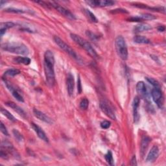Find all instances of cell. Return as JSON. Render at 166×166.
<instances>
[{
	"label": "cell",
	"mask_w": 166,
	"mask_h": 166,
	"mask_svg": "<svg viewBox=\"0 0 166 166\" xmlns=\"http://www.w3.org/2000/svg\"><path fill=\"white\" fill-rule=\"evenodd\" d=\"M86 34H87V35L91 40V41H97V39H98V37H97V35H95V34H94L93 33H91L90 31H87V33H86Z\"/></svg>",
	"instance_id": "1f68e13d"
},
{
	"label": "cell",
	"mask_w": 166,
	"mask_h": 166,
	"mask_svg": "<svg viewBox=\"0 0 166 166\" xmlns=\"http://www.w3.org/2000/svg\"><path fill=\"white\" fill-rule=\"evenodd\" d=\"M151 58L154 60V61H156V62H157V63H159V64H160V60L158 59V57L156 56H154V55H151Z\"/></svg>",
	"instance_id": "8d00e7d4"
},
{
	"label": "cell",
	"mask_w": 166,
	"mask_h": 166,
	"mask_svg": "<svg viewBox=\"0 0 166 166\" xmlns=\"http://www.w3.org/2000/svg\"><path fill=\"white\" fill-rule=\"evenodd\" d=\"M70 37L73 41L76 44L81 46L84 49L87 51V52L94 59L98 58V55H97L95 50L88 41H86L84 38H81L80 36L75 35V34H70Z\"/></svg>",
	"instance_id": "3957f363"
},
{
	"label": "cell",
	"mask_w": 166,
	"mask_h": 166,
	"mask_svg": "<svg viewBox=\"0 0 166 166\" xmlns=\"http://www.w3.org/2000/svg\"><path fill=\"white\" fill-rule=\"evenodd\" d=\"M14 26H16V24L12 21L2 22V23H1V24H0V29L7 30V29H9L14 27Z\"/></svg>",
	"instance_id": "603a6c76"
},
{
	"label": "cell",
	"mask_w": 166,
	"mask_h": 166,
	"mask_svg": "<svg viewBox=\"0 0 166 166\" xmlns=\"http://www.w3.org/2000/svg\"><path fill=\"white\" fill-rule=\"evenodd\" d=\"M158 31H160V32H163L165 31V27L163 26V25H160L158 27Z\"/></svg>",
	"instance_id": "74e56055"
},
{
	"label": "cell",
	"mask_w": 166,
	"mask_h": 166,
	"mask_svg": "<svg viewBox=\"0 0 166 166\" xmlns=\"http://www.w3.org/2000/svg\"><path fill=\"white\" fill-rule=\"evenodd\" d=\"M77 90L78 93L81 94L82 92V86H81V78L79 76L78 77V81H77Z\"/></svg>",
	"instance_id": "e575fe53"
},
{
	"label": "cell",
	"mask_w": 166,
	"mask_h": 166,
	"mask_svg": "<svg viewBox=\"0 0 166 166\" xmlns=\"http://www.w3.org/2000/svg\"><path fill=\"white\" fill-rule=\"evenodd\" d=\"M130 165H137V162H136V156H133V157L131 159V162H130Z\"/></svg>",
	"instance_id": "d590c367"
},
{
	"label": "cell",
	"mask_w": 166,
	"mask_h": 166,
	"mask_svg": "<svg viewBox=\"0 0 166 166\" xmlns=\"http://www.w3.org/2000/svg\"><path fill=\"white\" fill-rule=\"evenodd\" d=\"M133 41L136 44H151V41H149V40L144 36H135L133 38Z\"/></svg>",
	"instance_id": "ffe728a7"
},
{
	"label": "cell",
	"mask_w": 166,
	"mask_h": 166,
	"mask_svg": "<svg viewBox=\"0 0 166 166\" xmlns=\"http://www.w3.org/2000/svg\"><path fill=\"white\" fill-rule=\"evenodd\" d=\"M151 29V27L146 24H138L134 27V33H140L143 31H149Z\"/></svg>",
	"instance_id": "d6986e66"
},
{
	"label": "cell",
	"mask_w": 166,
	"mask_h": 166,
	"mask_svg": "<svg viewBox=\"0 0 166 166\" xmlns=\"http://www.w3.org/2000/svg\"><path fill=\"white\" fill-rule=\"evenodd\" d=\"M89 105V101L87 99L84 98L83 99L81 102H80V108L83 110H86L87 109Z\"/></svg>",
	"instance_id": "83f0119b"
},
{
	"label": "cell",
	"mask_w": 166,
	"mask_h": 166,
	"mask_svg": "<svg viewBox=\"0 0 166 166\" xmlns=\"http://www.w3.org/2000/svg\"><path fill=\"white\" fill-rule=\"evenodd\" d=\"M116 49L119 58L123 60H126L128 59V49L127 44L125 42L124 38L122 36H118L115 41Z\"/></svg>",
	"instance_id": "277c9868"
},
{
	"label": "cell",
	"mask_w": 166,
	"mask_h": 166,
	"mask_svg": "<svg viewBox=\"0 0 166 166\" xmlns=\"http://www.w3.org/2000/svg\"><path fill=\"white\" fill-rule=\"evenodd\" d=\"M1 112L3 114V116H5V117H7V118L9 120H10V121L13 122H16V119L7 110H5V109H4V108H1Z\"/></svg>",
	"instance_id": "d4e9b609"
},
{
	"label": "cell",
	"mask_w": 166,
	"mask_h": 166,
	"mask_svg": "<svg viewBox=\"0 0 166 166\" xmlns=\"http://www.w3.org/2000/svg\"><path fill=\"white\" fill-rule=\"evenodd\" d=\"M5 104H6V105L8 106L9 107H10V108H12V109H13L16 112L18 113L19 115H20L21 116L24 117V118L26 117V113L25 112V111L23 110L21 107H20L19 106H18L16 104H15L14 102H11V101H9V102H7Z\"/></svg>",
	"instance_id": "e0dca14e"
},
{
	"label": "cell",
	"mask_w": 166,
	"mask_h": 166,
	"mask_svg": "<svg viewBox=\"0 0 166 166\" xmlns=\"http://www.w3.org/2000/svg\"><path fill=\"white\" fill-rule=\"evenodd\" d=\"M87 3L94 7H108L115 4L113 1H107V0H100V1H88Z\"/></svg>",
	"instance_id": "4fadbf2b"
},
{
	"label": "cell",
	"mask_w": 166,
	"mask_h": 166,
	"mask_svg": "<svg viewBox=\"0 0 166 166\" xmlns=\"http://www.w3.org/2000/svg\"><path fill=\"white\" fill-rule=\"evenodd\" d=\"M13 134H14V138L17 140V141H20L21 142L22 140H23V136L22 135L19 133V132L16 130V129H14L13 130Z\"/></svg>",
	"instance_id": "f546056e"
},
{
	"label": "cell",
	"mask_w": 166,
	"mask_h": 166,
	"mask_svg": "<svg viewBox=\"0 0 166 166\" xmlns=\"http://www.w3.org/2000/svg\"><path fill=\"white\" fill-rule=\"evenodd\" d=\"M158 155H159V149L156 145H154L148 154L146 158V162H154V160H156Z\"/></svg>",
	"instance_id": "7c38bea8"
},
{
	"label": "cell",
	"mask_w": 166,
	"mask_h": 166,
	"mask_svg": "<svg viewBox=\"0 0 166 166\" xmlns=\"http://www.w3.org/2000/svg\"><path fill=\"white\" fill-rule=\"evenodd\" d=\"M100 108L101 110L103 112L106 116H107L108 118H110L111 119L115 120L116 119V115L115 113L114 112L113 110L112 109V108L110 106V105H108L106 102L105 101H101L100 102Z\"/></svg>",
	"instance_id": "ba28073f"
},
{
	"label": "cell",
	"mask_w": 166,
	"mask_h": 166,
	"mask_svg": "<svg viewBox=\"0 0 166 166\" xmlns=\"http://www.w3.org/2000/svg\"><path fill=\"white\" fill-rule=\"evenodd\" d=\"M84 12L86 13V15H87L88 17V18L90 20V21H91L92 22H95V23H97V21H97V18L95 16V15L92 13H91L90 10H89L88 9H85Z\"/></svg>",
	"instance_id": "4316f807"
},
{
	"label": "cell",
	"mask_w": 166,
	"mask_h": 166,
	"mask_svg": "<svg viewBox=\"0 0 166 166\" xmlns=\"http://www.w3.org/2000/svg\"><path fill=\"white\" fill-rule=\"evenodd\" d=\"M33 113L35 116L38 118V119L41 120V121L46 123H49V124H51L53 123L52 119H51L49 116H48L47 115H45L44 113H43L42 112L40 111L37 109H34L33 110Z\"/></svg>",
	"instance_id": "5bb4252c"
},
{
	"label": "cell",
	"mask_w": 166,
	"mask_h": 166,
	"mask_svg": "<svg viewBox=\"0 0 166 166\" xmlns=\"http://www.w3.org/2000/svg\"><path fill=\"white\" fill-rule=\"evenodd\" d=\"M111 123L108 121H103L101 123V127L103 129H107L110 127Z\"/></svg>",
	"instance_id": "d6a6232c"
},
{
	"label": "cell",
	"mask_w": 166,
	"mask_h": 166,
	"mask_svg": "<svg viewBox=\"0 0 166 166\" xmlns=\"http://www.w3.org/2000/svg\"><path fill=\"white\" fill-rule=\"evenodd\" d=\"M151 95L154 101L156 102L159 108H162L163 105V95L160 88H154L151 91Z\"/></svg>",
	"instance_id": "52a82bcc"
},
{
	"label": "cell",
	"mask_w": 166,
	"mask_h": 166,
	"mask_svg": "<svg viewBox=\"0 0 166 166\" xmlns=\"http://www.w3.org/2000/svg\"><path fill=\"white\" fill-rule=\"evenodd\" d=\"M145 79L149 83L153 86L154 88H160V84L157 81H156L155 79H154L152 78H149V77H146Z\"/></svg>",
	"instance_id": "f1b7e54d"
},
{
	"label": "cell",
	"mask_w": 166,
	"mask_h": 166,
	"mask_svg": "<svg viewBox=\"0 0 166 166\" xmlns=\"http://www.w3.org/2000/svg\"><path fill=\"white\" fill-rule=\"evenodd\" d=\"M53 39H54V41L56 43V44L57 45H59V48L65 51L66 53H68L70 56H71L72 58H73L77 61L79 62L80 60H81V59L79 58L78 55L75 53V51H74L73 49H71L70 45H68L67 44H66L64 41H63L60 37L55 36V37H54Z\"/></svg>",
	"instance_id": "8992f818"
},
{
	"label": "cell",
	"mask_w": 166,
	"mask_h": 166,
	"mask_svg": "<svg viewBox=\"0 0 166 166\" xmlns=\"http://www.w3.org/2000/svg\"><path fill=\"white\" fill-rule=\"evenodd\" d=\"M0 130H1L2 133L3 134H5V136H8L9 135L7 128L5 127V126L4 125V124L2 122H1V125H0Z\"/></svg>",
	"instance_id": "836d02e7"
},
{
	"label": "cell",
	"mask_w": 166,
	"mask_h": 166,
	"mask_svg": "<svg viewBox=\"0 0 166 166\" xmlns=\"http://www.w3.org/2000/svg\"><path fill=\"white\" fill-rule=\"evenodd\" d=\"M150 141H151L150 138H149V137L147 136H144V138H142L141 142V148H140L141 149L140 153L142 156H144V155L145 154V152H146V150L148 147Z\"/></svg>",
	"instance_id": "ac0fdd59"
},
{
	"label": "cell",
	"mask_w": 166,
	"mask_h": 166,
	"mask_svg": "<svg viewBox=\"0 0 166 166\" xmlns=\"http://www.w3.org/2000/svg\"><path fill=\"white\" fill-rule=\"evenodd\" d=\"M55 57L51 51L48 50L44 53V69L46 82L49 87H53L55 84V74L54 70Z\"/></svg>",
	"instance_id": "6da1fadb"
},
{
	"label": "cell",
	"mask_w": 166,
	"mask_h": 166,
	"mask_svg": "<svg viewBox=\"0 0 166 166\" xmlns=\"http://www.w3.org/2000/svg\"><path fill=\"white\" fill-rule=\"evenodd\" d=\"M3 81L5 83V84L6 85V87L8 88V90L10 91H11V93H12V95H13V97H14V98L17 101H18L19 102H24V98H23V97L21 96V95L18 92V90H17L9 81H7V80H5L4 79H3Z\"/></svg>",
	"instance_id": "9c48e42d"
},
{
	"label": "cell",
	"mask_w": 166,
	"mask_h": 166,
	"mask_svg": "<svg viewBox=\"0 0 166 166\" xmlns=\"http://www.w3.org/2000/svg\"><path fill=\"white\" fill-rule=\"evenodd\" d=\"M140 105V97H135L133 101V117L135 123H138L140 119V115L138 113V108Z\"/></svg>",
	"instance_id": "9a60e30c"
},
{
	"label": "cell",
	"mask_w": 166,
	"mask_h": 166,
	"mask_svg": "<svg viewBox=\"0 0 166 166\" xmlns=\"http://www.w3.org/2000/svg\"><path fill=\"white\" fill-rule=\"evenodd\" d=\"M105 160H106V161L107 162V163L109 165H114L113 155H112V153L110 151H108V152L106 153V154L105 155Z\"/></svg>",
	"instance_id": "484cf974"
},
{
	"label": "cell",
	"mask_w": 166,
	"mask_h": 166,
	"mask_svg": "<svg viewBox=\"0 0 166 166\" xmlns=\"http://www.w3.org/2000/svg\"><path fill=\"white\" fill-rule=\"evenodd\" d=\"M14 61L15 63L19 64H24V65H29L31 63V59L28 57H21L18 56L14 59Z\"/></svg>",
	"instance_id": "44dd1931"
},
{
	"label": "cell",
	"mask_w": 166,
	"mask_h": 166,
	"mask_svg": "<svg viewBox=\"0 0 166 166\" xmlns=\"http://www.w3.org/2000/svg\"><path fill=\"white\" fill-rule=\"evenodd\" d=\"M31 127L33 129V130L35 131V133H37V136H38V138L40 139H41L42 140L44 141L45 142H48L49 141V139L48 138V136L46 135V134L45 133V132L42 130V129H41V127L38 126L37 125H36L35 123H31Z\"/></svg>",
	"instance_id": "30bf717a"
},
{
	"label": "cell",
	"mask_w": 166,
	"mask_h": 166,
	"mask_svg": "<svg viewBox=\"0 0 166 166\" xmlns=\"http://www.w3.org/2000/svg\"><path fill=\"white\" fill-rule=\"evenodd\" d=\"M37 3H41V5H46V6L49 7H51L54 8L55 9H56L57 11H58L59 13H60L61 14L64 15V16H66V18H69L70 20H76V17L74 15L73 13H71L69 10L66 9V8L63 7L62 6H60V5H59L57 3L55 2H37Z\"/></svg>",
	"instance_id": "5b68a950"
},
{
	"label": "cell",
	"mask_w": 166,
	"mask_h": 166,
	"mask_svg": "<svg viewBox=\"0 0 166 166\" xmlns=\"http://www.w3.org/2000/svg\"><path fill=\"white\" fill-rule=\"evenodd\" d=\"M20 73V71L17 70V69H14V68H12V69H9L7 70L4 73V76H9V77H14L18 74Z\"/></svg>",
	"instance_id": "cb8c5ba5"
},
{
	"label": "cell",
	"mask_w": 166,
	"mask_h": 166,
	"mask_svg": "<svg viewBox=\"0 0 166 166\" xmlns=\"http://www.w3.org/2000/svg\"><path fill=\"white\" fill-rule=\"evenodd\" d=\"M66 85H67V90L68 94L71 96L73 94L74 87H75V81H74L73 75L71 73H69L67 77L66 80Z\"/></svg>",
	"instance_id": "8fae6325"
},
{
	"label": "cell",
	"mask_w": 166,
	"mask_h": 166,
	"mask_svg": "<svg viewBox=\"0 0 166 166\" xmlns=\"http://www.w3.org/2000/svg\"><path fill=\"white\" fill-rule=\"evenodd\" d=\"M2 48L5 51L21 55H27L29 53L28 48L21 43L11 42L3 44L2 45Z\"/></svg>",
	"instance_id": "7a4b0ae2"
},
{
	"label": "cell",
	"mask_w": 166,
	"mask_h": 166,
	"mask_svg": "<svg viewBox=\"0 0 166 166\" xmlns=\"http://www.w3.org/2000/svg\"><path fill=\"white\" fill-rule=\"evenodd\" d=\"M136 91L138 95L143 98H146L147 97V90L146 86L143 81H140L136 84Z\"/></svg>",
	"instance_id": "2e32d148"
},
{
	"label": "cell",
	"mask_w": 166,
	"mask_h": 166,
	"mask_svg": "<svg viewBox=\"0 0 166 166\" xmlns=\"http://www.w3.org/2000/svg\"><path fill=\"white\" fill-rule=\"evenodd\" d=\"M5 12L7 13H25V11L21 10V9H13V8H9L5 10Z\"/></svg>",
	"instance_id": "4dcf8cb0"
},
{
	"label": "cell",
	"mask_w": 166,
	"mask_h": 166,
	"mask_svg": "<svg viewBox=\"0 0 166 166\" xmlns=\"http://www.w3.org/2000/svg\"><path fill=\"white\" fill-rule=\"evenodd\" d=\"M138 18L141 21H144V20H155L156 18L155 16L152 14H141L140 16H138Z\"/></svg>",
	"instance_id": "7402d4cb"
}]
</instances>
